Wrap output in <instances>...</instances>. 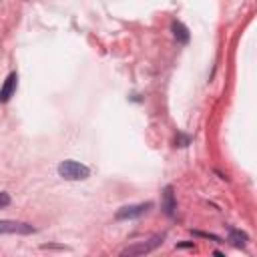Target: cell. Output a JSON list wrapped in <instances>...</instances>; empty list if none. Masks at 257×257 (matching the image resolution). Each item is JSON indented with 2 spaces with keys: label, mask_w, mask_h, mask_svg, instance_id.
I'll list each match as a JSON object with an SVG mask.
<instances>
[{
  "label": "cell",
  "mask_w": 257,
  "mask_h": 257,
  "mask_svg": "<svg viewBox=\"0 0 257 257\" xmlns=\"http://www.w3.org/2000/svg\"><path fill=\"white\" fill-rule=\"evenodd\" d=\"M153 207V203H137V205H124L116 211L114 219L116 221H126V219H137L141 217L143 213H147L149 209Z\"/></svg>",
  "instance_id": "cell-2"
},
{
  "label": "cell",
  "mask_w": 257,
  "mask_h": 257,
  "mask_svg": "<svg viewBox=\"0 0 257 257\" xmlns=\"http://www.w3.org/2000/svg\"><path fill=\"white\" fill-rule=\"evenodd\" d=\"M161 239H163V237H159V235H157V237H153V239H151V243H141V245L126 247L120 255H143V253H149V251H153V249L161 243Z\"/></svg>",
  "instance_id": "cell-4"
},
{
  "label": "cell",
  "mask_w": 257,
  "mask_h": 257,
  "mask_svg": "<svg viewBox=\"0 0 257 257\" xmlns=\"http://www.w3.org/2000/svg\"><path fill=\"white\" fill-rule=\"evenodd\" d=\"M229 241H231L235 247H245L247 241H249V237H247L245 233L237 231V229H231V231H229Z\"/></svg>",
  "instance_id": "cell-8"
},
{
  "label": "cell",
  "mask_w": 257,
  "mask_h": 257,
  "mask_svg": "<svg viewBox=\"0 0 257 257\" xmlns=\"http://www.w3.org/2000/svg\"><path fill=\"white\" fill-rule=\"evenodd\" d=\"M163 209L169 217L175 215V209H177V203H175V195H173V187H167L165 193H163Z\"/></svg>",
  "instance_id": "cell-6"
},
{
  "label": "cell",
  "mask_w": 257,
  "mask_h": 257,
  "mask_svg": "<svg viewBox=\"0 0 257 257\" xmlns=\"http://www.w3.org/2000/svg\"><path fill=\"white\" fill-rule=\"evenodd\" d=\"M58 175H60L62 179H66V181H84V179H88L90 171H88V167L82 165V163H76V161H62V163L58 165Z\"/></svg>",
  "instance_id": "cell-1"
},
{
  "label": "cell",
  "mask_w": 257,
  "mask_h": 257,
  "mask_svg": "<svg viewBox=\"0 0 257 257\" xmlns=\"http://www.w3.org/2000/svg\"><path fill=\"white\" fill-rule=\"evenodd\" d=\"M171 28H173V36L177 38V42H181V44H187V42H189V38H191V36H189V30H187V26H185V24H181V22H177V20H175Z\"/></svg>",
  "instance_id": "cell-7"
},
{
  "label": "cell",
  "mask_w": 257,
  "mask_h": 257,
  "mask_svg": "<svg viewBox=\"0 0 257 257\" xmlns=\"http://www.w3.org/2000/svg\"><path fill=\"white\" fill-rule=\"evenodd\" d=\"M8 205H10V195L8 193H0V209H4Z\"/></svg>",
  "instance_id": "cell-9"
},
{
  "label": "cell",
  "mask_w": 257,
  "mask_h": 257,
  "mask_svg": "<svg viewBox=\"0 0 257 257\" xmlns=\"http://www.w3.org/2000/svg\"><path fill=\"white\" fill-rule=\"evenodd\" d=\"M36 229L28 223H20V221H0V235L4 233H16V235H30Z\"/></svg>",
  "instance_id": "cell-3"
},
{
  "label": "cell",
  "mask_w": 257,
  "mask_h": 257,
  "mask_svg": "<svg viewBox=\"0 0 257 257\" xmlns=\"http://www.w3.org/2000/svg\"><path fill=\"white\" fill-rule=\"evenodd\" d=\"M16 80H18L16 72L8 74V78L4 80V86L0 88V102H6V100H10V96H12V94H14V90H16Z\"/></svg>",
  "instance_id": "cell-5"
}]
</instances>
